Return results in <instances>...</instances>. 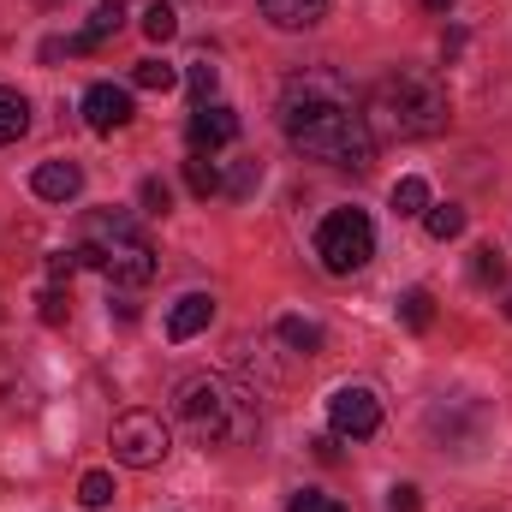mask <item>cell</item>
I'll list each match as a JSON object with an SVG mask.
<instances>
[{"label":"cell","instance_id":"1","mask_svg":"<svg viewBox=\"0 0 512 512\" xmlns=\"http://www.w3.org/2000/svg\"><path fill=\"white\" fill-rule=\"evenodd\" d=\"M280 126L298 155L328 167H370L376 155V137L352 108V84L340 72H298L280 96Z\"/></svg>","mask_w":512,"mask_h":512},{"label":"cell","instance_id":"2","mask_svg":"<svg viewBox=\"0 0 512 512\" xmlns=\"http://www.w3.org/2000/svg\"><path fill=\"white\" fill-rule=\"evenodd\" d=\"M364 126L376 143H417V137H435L447 126V90L435 72H417V66H399L387 72L382 84L370 90L364 102Z\"/></svg>","mask_w":512,"mask_h":512},{"label":"cell","instance_id":"3","mask_svg":"<svg viewBox=\"0 0 512 512\" xmlns=\"http://www.w3.org/2000/svg\"><path fill=\"white\" fill-rule=\"evenodd\" d=\"M179 417H185V429L203 447H245L262 429L256 393L227 382V376H191V382L179 387Z\"/></svg>","mask_w":512,"mask_h":512},{"label":"cell","instance_id":"4","mask_svg":"<svg viewBox=\"0 0 512 512\" xmlns=\"http://www.w3.org/2000/svg\"><path fill=\"white\" fill-rule=\"evenodd\" d=\"M78 268H102L114 286H149L155 280V251L126 215H90L84 245H78Z\"/></svg>","mask_w":512,"mask_h":512},{"label":"cell","instance_id":"5","mask_svg":"<svg viewBox=\"0 0 512 512\" xmlns=\"http://www.w3.org/2000/svg\"><path fill=\"white\" fill-rule=\"evenodd\" d=\"M316 256L328 274H358L370 256H376V227L364 209H334L322 227H316Z\"/></svg>","mask_w":512,"mask_h":512},{"label":"cell","instance_id":"6","mask_svg":"<svg viewBox=\"0 0 512 512\" xmlns=\"http://www.w3.org/2000/svg\"><path fill=\"white\" fill-rule=\"evenodd\" d=\"M108 447H114V459L131 465V471H155V465L173 453V435H167V423H161L155 411H120Z\"/></svg>","mask_w":512,"mask_h":512},{"label":"cell","instance_id":"7","mask_svg":"<svg viewBox=\"0 0 512 512\" xmlns=\"http://www.w3.org/2000/svg\"><path fill=\"white\" fill-rule=\"evenodd\" d=\"M328 423H334L340 441H370V435L382 429V399H376L370 387H340V393L328 399Z\"/></svg>","mask_w":512,"mask_h":512},{"label":"cell","instance_id":"8","mask_svg":"<svg viewBox=\"0 0 512 512\" xmlns=\"http://www.w3.org/2000/svg\"><path fill=\"white\" fill-rule=\"evenodd\" d=\"M185 137H191V155H215V149H227V143L239 137V114H233V108H221V102H209V108H197V114H191Z\"/></svg>","mask_w":512,"mask_h":512},{"label":"cell","instance_id":"9","mask_svg":"<svg viewBox=\"0 0 512 512\" xmlns=\"http://www.w3.org/2000/svg\"><path fill=\"white\" fill-rule=\"evenodd\" d=\"M84 126L102 131V137H114L120 126H131V96L120 84H90V90H84Z\"/></svg>","mask_w":512,"mask_h":512},{"label":"cell","instance_id":"10","mask_svg":"<svg viewBox=\"0 0 512 512\" xmlns=\"http://www.w3.org/2000/svg\"><path fill=\"white\" fill-rule=\"evenodd\" d=\"M30 191H36L42 203H66V197L84 191V167H78V161H42V167L30 173Z\"/></svg>","mask_w":512,"mask_h":512},{"label":"cell","instance_id":"11","mask_svg":"<svg viewBox=\"0 0 512 512\" xmlns=\"http://www.w3.org/2000/svg\"><path fill=\"white\" fill-rule=\"evenodd\" d=\"M209 322H215V298H209V292H185V298L167 310V334H173V340H197Z\"/></svg>","mask_w":512,"mask_h":512},{"label":"cell","instance_id":"12","mask_svg":"<svg viewBox=\"0 0 512 512\" xmlns=\"http://www.w3.org/2000/svg\"><path fill=\"white\" fill-rule=\"evenodd\" d=\"M274 30H310L328 18V0H256Z\"/></svg>","mask_w":512,"mask_h":512},{"label":"cell","instance_id":"13","mask_svg":"<svg viewBox=\"0 0 512 512\" xmlns=\"http://www.w3.org/2000/svg\"><path fill=\"white\" fill-rule=\"evenodd\" d=\"M120 12H126V6L102 0V12H96V18H90V24H84V30H78L72 42H66V54H90V48H102V42H108V36L120 30Z\"/></svg>","mask_w":512,"mask_h":512},{"label":"cell","instance_id":"14","mask_svg":"<svg viewBox=\"0 0 512 512\" xmlns=\"http://www.w3.org/2000/svg\"><path fill=\"white\" fill-rule=\"evenodd\" d=\"M30 131V102L18 90H0V143H18Z\"/></svg>","mask_w":512,"mask_h":512},{"label":"cell","instance_id":"15","mask_svg":"<svg viewBox=\"0 0 512 512\" xmlns=\"http://www.w3.org/2000/svg\"><path fill=\"white\" fill-rule=\"evenodd\" d=\"M274 334H280V346H292V352H304V358H310V352H322V328H316V322H304V316H280V328H274Z\"/></svg>","mask_w":512,"mask_h":512},{"label":"cell","instance_id":"16","mask_svg":"<svg viewBox=\"0 0 512 512\" xmlns=\"http://www.w3.org/2000/svg\"><path fill=\"white\" fill-rule=\"evenodd\" d=\"M423 227H429V239H459L465 233V209L459 203H435V209H423Z\"/></svg>","mask_w":512,"mask_h":512},{"label":"cell","instance_id":"17","mask_svg":"<svg viewBox=\"0 0 512 512\" xmlns=\"http://www.w3.org/2000/svg\"><path fill=\"white\" fill-rule=\"evenodd\" d=\"M399 322H405V328H411V334H423V328H429V322H435V298H429V292H423V286H411V292H405V298H399Z\"/></svg>","mask_w":512,"mask_h":512},{"label":"cell","instance_id":"18","mask_svg":"<svg viewBox=\"0 0 512 512\" xmlns=\"http://www.w3.org/2000/svg\"><path fill=\"white\" fill-rule=\"evenodd\" d=\"M185 90H191V102H197V108H209V102H215V90H221V66L197 60V66L185 72Z\"/></svg>","mask_w":512,"mask_h":512},{"label":"cell","instance_id":"19","mask_svg":"<svg viewBox=\"0 0 512 512\" xmlns=\"http://www.w3.org/2000/svg\"><path fill=\"white\" fill-rule=\"evenodd\" d=\"M185 185H191V197H203V203H209V197L221 191V173H215V161H209V155H191V161H185Z\"/></svg>","mask_w":512,"mask_h":512},{"label":"cell","instance_id":"20","mask_svg":"<svg viewBox=\"0 0 512 512\" xmlns=\"http://www.w3.org/2000/svg\"><path fill=\"white\" fill-rule=\"evenodd\" d=\"M131 84H137V90H173L179 72H173L167 60H137V66H131Z\"/></svg>","mask_w":512,"mask_h":512},{"label":"cell","instance_id":"21","mask_svg":"<svg viewBox=\"0 0 512 512\" xmlns=\"http://www.w3.org/2000/svg\"><path fill=\"white\" fill-rule=\"evenodd\" d=\"M143 36H149V42H173V36H179V18H173L167 0H155V6L143 12Z\"/></svg>","mask_w":512,"mask_h":512},{"label":"cell","instance_id":"22","mask_svg":"<svg viewBox=\"0 0 512 512\" xmlns=\"http://www.w3.org/2000/svg\"><path fill=\"white\" fill-rule=\"evenodd\" d=\"M429 209V185L423 179H399L393 185V215H423Z\"/></svg>","mask_w":512,"mask_h":512},{"label":"cell","instance_id":"23","mask_svg":"<svg viewBox=\"0 0 512 512\" xmlns=\"http://www.w3.org/2000/svg\"><path fill=\"white\" fill-rule=\"evenodd\" d=\"M78 501L90 512H102L108 501H114V477L108 471H84V483H78Z\"/></svg>","mask_w":512,"mask_h":512},{"label":"cell","instance_id":"24","mask_svg":"<svg viewBox=\"0 0 512 512\" xmlns=\"http://www.w3.org/2000/svg\"><path fill=\"white\" fill-rule=\"evenodd\" d=\"M471 280H477V286H501V280H507V262H501L495 245H483V251L471 256Z\"/></svg>","mask_w":512,"mask_h":512},{"label":"cell","instance_id":"25","mask_svg":"<svg viewBox=\"0 0 512 512\" xmlns=\"http://www.w3.org/2000/svg\"><path fill=\"white\" fill-rule=\"evenodd\" d=\"M256 185H262V167H256V161H239V167L221 179V191H227V197H251Z\"/></svg>","mask_w":512,"mask_h":512},{"label":"cell","instance_id":"26","mask_svg":"<svg viewBox=\"0 0 512 512\" xmlns=\"http://www.w3.org/2000/svg\"><path fill=\"white\" fill-rule=\"evenodd\" d=\"M36 304H42V322H48V328H60V322H66V316H72V298H66V292H60V286H48V292H42V298H36Z\"/></svg>","mask_w":512,"mask_h":512},{"label":"cell","instance_id":"27","mask_svg":"<svg viewBox=\"0 0 512 512\" xmlns=\"http://www.w3.org/2000/svg\"><path fill=\"white\" fill-rule=\"evenodd\" d=\"M137 203H143L149 215H167V209H173V191H167L161 179H143V191H137Z\"/></svg>","mask_w":512,"mask_h":512},{"label":"cell","instance_id":"28","mask_svg":"<svg viewBox=\"0 0 512 512\" xmlns=\"http://www.w3.org/2000/svg\"><path fill=\"white\" fill-rule=\"evenodd\" d=\"M286 512H346L334 495H316V489H304V495H292L286 501Z\"/></svg>","mask_w":512,"mask_h":512},{"label":"cell","instance_id":"29","mask_svg":"<svg viewBox=\"0 0 512 512\" xmlns=\"http://www.w3.org/2000/svg\"><path fill=\"white\" fill-rule=\"evenodd\" d=\"M387 512H423V495H417L411 483H399V489L387 495Z\"/></svg>","mask_w":512,"mask_h":512},{"label":"cell","instance_id":"30","mask_svg":"<svg viewBox=\"0 0 512 512\" xmlns=\"http://www.w3.org/2000/svg\"><path fill=\"white\" fill-rule=\"evenodd\" d=\"M72 268H78V251H54L48 256V274H54V280H72Z\"/></svg>","mask_w":512,"mask_h":512},{"label":"cell","instance_id":"31","mask_svg":"<svg viewBox=\"0 0 512 512\" xmlns=\"http://www.w3.org/2000/svg\"><path fill=\"white\" fill-rule=\"evenodd\" d=\"M316 459H328V465H334V459H340V441H334V435H322V441H316Z\"/></svg>","mask_w":512,"mask_h":512},{"label":"cell","instance_id":"32","mask_svg":"<svg viewBox=\"0 0 512 512\" xmlns=\"http://www.w3.org/2000/svg\"><path fill=\"white\" fill-rule=\"evenodd\" d=\"M423 6H429V12H447V6H453V0H423Z\"/></svg>","mask_w":512,"mask_h":512},{"label":"cell","instance_id":"33","mask_svg":"<svg viewBox=\"0 0 512 512\" xmlns=\"http://www.w3.org/2000/svg\"><path fill=\"white\" fill-rule=\"evenodd\" d=\"M114 6H126V0H114Z\"/></svg>","mask_w":512,"mask_h":512},{"label":"cell","instance_id":"34","mask_svg":"<svg viewBox=\"0 0 512 512\" xmlns=\"http://www.w3.org/2000/svg\"><path fill=\"white\" fill-rule=\"evenodd\" d=\"M507 316H512V304H507Z\"/></svg>","mask_w":512,"mask_h":512}]
</instances>
